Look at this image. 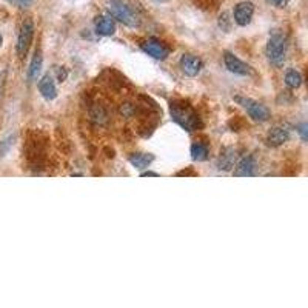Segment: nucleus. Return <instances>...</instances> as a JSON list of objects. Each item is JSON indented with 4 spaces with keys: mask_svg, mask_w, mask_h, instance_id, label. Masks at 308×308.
<instances>
[{
    "mask_svg": "<svg viewBox=\"0 0 308 308\" xmlns=\"http://www.w3.org/2000/svg\"><path fill=\"white\" fill-rule=\"evenodd\" d=\"M170 113H171L173 120L176 124H179L182 128H185L187 131H196L197 128L202 127L199 116L196 114V111L191 108L188 102H183V100L171 102Z\"/></svg>",
    "mask_w": 308,
    "mask_h": 308,
    "instance_id": "f257e3e1",
    "label": "nucleus"
},
{
    "mask_svg": "<svg viewBox=\"0 0 308 308\" xmlns=\"http://www.w3.org/2000/svg\"><path fill=\"white\" fill-rule=\"evenodd\" d=\"M285 49H287V39L282 33L274 31L267 43V56L270 62L276 67L284 65L285 62Z\"/></svg>",
    "mask_w": 308,
    "mask_h": 308,
    "instance_id": "f03ea898",
    "label": "nucleus"
},
{
    "mask_svg": "<svg viewBox=\"0 0 308 308\" xmlns=\"http://www.w3.org/2000/svg\"><path fill=\"white\" fill-rule=\"evenodd\" d=\"M108 11L114 19H117L119 22H122L127 26L136 28L140 25L139 16L131 10V7H128L125 2H122V0H111L108 4Z\"/></svg>",
    "mask_w": 308,
    "mask_h": 308,
    "instance_id": "7ed1b4c3",
    "label": "nucleus"
},
{
    "mask_svg": "<svg viewBox=\"0 0 308 308\" xmlns=\"http://www.w3.org/2000/svg\"><path fill=\"white\" fill-rule=\"evenodd\" d=\"M234 100L237 102L240 107H243L247 110V113L250 114L251 119L258 120V122H267V120H270L271 111L265 105L259 104V102H256V100H253L250 97H242V96H236Z\"/></svg>",
    "mask_w": 308,
    "mask_h": 308,
    "instance_id": "20e7f679",
    "label": "nucleus"
},
{
    "mask_svg": "<svg viewBox=\"0 0 308 308\" xmlns=\"http://www.w3.org/2000/svg\"><path fill=\"white\" fill-rule=\"evenodd\" d=\"M33 37H34V23H33V20L26 19L22 23L20 33H19V40H17V54H19V57H23L28 53V49L31 46V42H33Z\"/></svg>",
    "mask_w": 308,
    "mask_h": 308,
    "instance_id": "39448f33",
    "label": "nucleus"
},
{
    "mask_svg": "<svg viewBox=\"0 0 308 308\" xmlns=\"http://www.w3.org/2000/svg\"><path fill=\"white\" fill-rule=\"evenodd\" d=\"M140 46H142V49L145 51L148 56H151V57H154V59H158V60H164V59H167L168 54H170V49L165 46V43H162L161 40L154 39V37L146 39Z\"/></svg>",
    "mask_w": 308,
    "mask_h": 308,
    "instance_id": "423d86ee",
    "label": "nucleus"
},
{
    "mask_svg": "<svg viewBox=\"0 0 308 308\" xmlns=\"http://www.w3.org/2000/svg\"><path fill=\"white\" fill-rule=\"evenodd\" d=\"M224 64L230 73H234L239 76H250L251 74V68L247 64H243L242 60H239L234 54L228 53V51L224 54Z\"/></svg>",
    "mask_w": 308,
    "mask_h": 308,
    "instance_id": "0eeeda50",
    "label": "nucleus"
},
{
    "mask_svg": "<svg viewBox=\"0 0 308 308\" xmlns=\"http://www.w3.org/2000/svg\"><path fill=\"white\" fill-rule=\"evenodd\" d=\"M254 14V5L251 2H240L234 8V22L240 26H247Z\"/></svg>",
    "mask_w": 308,
    "mask_h": 308,
    "instance_id": "6e6552de",
    "label": "nucleus"
},
{
    "mask_svg": "<svg viewBox=\"0 0 308 308\" xmlns=\"http://www.w3.org/2000/svg\"><path fill=\"white\" fill-rule=\"evenodd\" d=\"M202 67H203L202 60H200L199 57H196V56L185 54V56H182V59H180V68H182L183 74H187V76H190V77L197 76V74L200 73Z\"/></svg>",
    "mask_w": 308,
    "mask_h": 308,
    "instance_id": "1a4fd4ad",
    "label": "nucleus"
},
{
    "mask_svg": "<svg viewBox=\"0 0 308 308\" xmlns=\"http://www.w3.org/2000/svg\"><path fill=\"white\" fill-rule=\"evenodd\" d=\"M39 91L40 94L46 99V100H53L56 99L57 96V88H56V83L53 80L49 74H46L40 82H39Z\"/></svg>",
    "mask_w": 308,
    "mask_h": 308,
    "instance_id": "9d476101",
    "label": "nucleus"
},
{
    "mask_svg": "<svg viewBox=\"0 0 308 308\" xmlns=\"http://www.w3.org/2000/svg\"><path fill=\"white\" fill-rule=\"evenodd\" d=\"M288 139H290L288 130L281 128V127H276V128L270 130V133L267 136V142H268L270 146H281L285 142H288Z\"/></svg>",
    "mask_w": 308,
    "mask_h": 308,
    "instance_id": "9b49d317",
    "label": "nucleus"
},
{
    "mask_svg": "<svg viewBox=\"0 0 308 308\" xmlns=\"http://www.w3.org/2000/svg\"><path fill=\"white\" fill-rule=\"evenodd\" d=\"M96 33L99 36H113L116 33V25L113 22V19L105 17V16H99L96 19Z\"/></svg>",
    "mask_w": 308,
    "mask_h": 308,
    "instance_id": "f8f14e48",
    "label": "nucleus"
},
{
    "mask_svg": "<svg viewBox=\"0 0 308 308\" xmlns=\"http://www.w3.org/2000/svg\"><path fill=\"white\" fill-rule=\"evenodd\" d=\"M236 156H237V154H236L234 148H225L221 152V156H219L218 167L221 170H224V171H230L234 167V164H236Z\"/></svg>",
    "mask_w": 308,
    "mask_h": 308,
    "instance_id": "ddd939ff",
    "label": "nucleus"
},
{
    "mask_svg": "<svg viewBox=\"0 0 308 308\" xmlns=\"http://www.w3.org/2000/svg\"><path fill=\"white\" fill-rule=\"evenodd\" d=\"M254 167H256L254 159L251 156H247L237 164V167L234 170V176H237V177H240V176H243V177L253 176L254 174Z\"/></svg>",
    "mask_w": 308,
    "mask_h": 308,
    "instance_id": "4468645a",
    "label": "nucleus"
},
{
    "mask_svg": "<svg viewBox=\"0 0 308 308\" xmlns=\"http://www.w3.org/2000/svg\"><path fill=\"white\" fill-rule=\"evenodd\" d=\"M152 161H154V156L146 152H134L130 156V162L136 168H146Z\"/></svg>",
    "mask_w": 308,
    "mask_h": 308,
    "instance_id": "2eb2a0df",
    "label": "nucleus"
},
{
    "mask_svg": "<svg viewBox=\"0 0 308 308\" xmlns=\"http://www.w3.org/2000/svg\"><path fill=\"white\" fill-rule=\"evenodd\" d=\"M42 64H43V59H42L40 51H36V54H34V57H33V60H31V65H29V71H28V79H29V82H33V80L37 79V76H39L40 71H42Z\"/></svg>",
    "mask_w": 308,
    "mask_h": 308,
    "instance_id": "dca6fc26",
    "label": "nucleus"
},
{
    "mask_svg": "<svg viewBox=\"0 0 308 308\" xmlns=\"http://www.w3.org/2000/svg\"><path fill=\"white\" fill-rule=\"evenodd\" d=\"M191 158L194 161H197V162L205 161V159L208 158V146L200 143V142L193 143V146H191Z\"/></svg>",
    "mask_w": 308,
    "mask_h": 308,
    "instance_id": "f3484780",
    "label": "nucleus"
},
{
    "mask_svg": "<svg viewBox=\"0 0 308 308\" xmlns=\"http://www.w3.org/2000/svg\"><path fill=\"white\" fill-rule=\"evenodd\" d=\"M285 85L291 89H297L300 85H302V76L294 71V70H290L285 76Z\"/></svg>",
    "mask_w": 308,
    "mask_h": 308,
    "instance_id": "a211bd4d",
    "label": "nucleus"
},
{
    "mask_svg": "<svg viewBox=\"0 0 308 308\" xmlns=\"http://www.w3.org/2000/svg\"><path fill=\"white\" fill-rule=\"evenodd\" d=\"M56 73H57V79H59V82H64V80L67 79V76H68V73H67L65 70H62V68H56Z\"/></svg>",
    "mask_w": 308,
    "mask_h": 308,
    "instance_id": "6ab92c4d",
    "label": "nucleus"
},
{
    "mask_svg": "<svg viewBox=\"0 0 308 308\" xmlns=\"http://www.w3.org/2000/svg\"><path fill=\"white\" fill-rule=\"evenodd\" d=\"M288 2H290V0H273V4H274L278 8H284V7H287Z\"/></svg>",
    "mask_w": 308,
    "mask_h": 308,
    "instance_id": "aec40b11",
    "label": "nucleus"
},
{
    "mask_svg": "<svg viewBox=\"0 0 308 308\" xmlns=\"http://www.w3.org/2000/svg\"><path fill=\"white\" fill-rule=\"evenodd\" d=\"M299 133L302 134V139L306 140V124H302V125L299 127Z\"/></svg>",
    "mask_w": 308,
    "mask_h": 308,
    "instance_id": "412c9836",
    "label": "nucleus"
},
{
    "mask_svg": "<svg viewBox=\"0 0 308 308\" xmlns=\"http://www.w3.org/2000/svg\"><path fill=\"white\" fill-rule=\"evenodd\" d=\"M31 4H33V0H19V5L22 8H28V7H31Z\"/></svg>",
    "mask_w": 308,
    "mask_h": 308,
    "instance_id": "4be33fe9",
    "label": "nucleus"
},
{
    "mask_svg": "<svg viewBox=\"0 0 308 308\" xmlns=\"http://www.w3.org/2000/svg\"><path fill=\"white\" fill-rule=\"evenodd\" d=\"M142 176H143V177H146V176H152V177H158L159 174H158V173H152V171H146V173H142Z\"/></svg>",
    "mask_w": 308,
    "mask_h": 308,
    "instance_id": "5701e85b",
    "label": "nucleus"
},
{
    "mask_svg": "<svg viewBox=\"0 0 308 308\" xmlns=\"http://www.w3.org/2000/svg\"><path fill=\"white\" fill-rule=\"evenodd\" d=\"M10 4H19V0H8Z\"/></svg>",
    "mask_w": 308,
    "mask_h": 308,
    "instance_id": "b1692460",
    "label": "nucleus"
},
{
    "mask_svg": "<svg viewBox=\"0 0 308 308\" xmlns=\"http://www.w3.org/2000/svg\"><path fill=\"white\" fill-rule=\"evenodd\" d=\"M2 42H4V39H2V34H0V46H2Z\"/></svg>",
    "mask_w": 308,
    "mask_h": 308,
    "instance_id": "393cba45",
    "label": "nucleus"
},
{
    "mask_svg": "<svg viewBox=\"0 0 308 308\" xmlns=\"http://www.w3.org/2000/svg\"><path fill=\"white\" fill-rule=\"evenodd\" d=\"M156 2H167V0H156Z\"/></svg>",
    "mask_w": 308,
    "mask_h": 308,
    "instance_id": "a878e982",
    "label": "nucleus"
}]
</instances>
